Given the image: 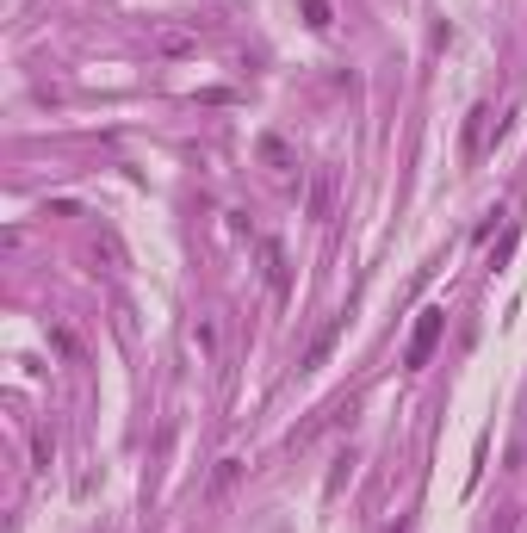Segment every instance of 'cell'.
Wrapping results in <instances>:
<instances>
[{"mask_svg":"<svg viewBox=\"0 0 527 533\" xmlns=\"http://www.w3.org/2000/svg\"><path fill=\"white\" fill-rule=\"evenodd\" d=\"M441 329H447V311H441V304H428V311L416 317V329H410V348H404V366H410V373H422V366L434 360Z\"/></svg>","mask_w":527,"mask_h":533,"instance_id":"obj_1","label":"cell"},{"mask_svg":"<svg viewBox=\"0 0 527 533\" xmlns=\"http://www.w3.org/2000/svg\"><path fill=\"white\" fill-rule=\"evenodd\" d=\"M341 329H348V317H329L323 329H316V341L304 348V373H316V366H323V360L335 354V341H341Z\"/></svg>","mask_w":527,"mask_h":533,"instance_id":"obj_2","label":"cell"},{"mask_svg":"<svg viewBox=\"0 0 527 533\" xmlns=\"http://www.w3.org/2000/svg\"><path fill=\"white\" fill-rule=\"evenodd\" d=\"M484 131H490V106H477L472 118H466V161L484 156Z\"/></svg>","mask_w":527,"mask_h":533,"instance_id":"obj_3","label":"cell"},{"mask_svg":"<svg viewBox=\"0 0 527 533\" xmlns=\"http://www.w3.org/2000/svg\"><path fill=\"white\" fill-rule=\"evenodd\" d=\"M255 156H261L273 174H286V167H292V149H286L279 137H261V143H255Z\"/></svg>","mask_w":527,"mask_h":533,"instance_id":"obj_4","label":"cell"},{"mask_svg":"<svg viewBox=\"0 0 527 533\" xmlns=\"http://www.w3.org/2000/svg\"><path fill=\"white\" fill-rule=\"evenodd\" d=\"M261 255H267V279H273V292H286V285H292V279H286V255H279L273 242H267Z\"/></svg>","mask_w":527,"mask_h":533,"instance_id":"obj_5","label":"cell"},{"mask_svg":"<svg viewBox=\"0 0 527 533\" xmlns=\"http://www.w3.org/2000/svg\"><path fill=\"white\" fill-rule=\"evenodd\" d=\"M304 25H311V32H329V0H304Z\"/></svg>","mask_w":527,"mask_h":533,"instance_id":"obj_6","label":"cell"},{"mask_svg":"<svg viewBox=\"0 0 527 533\" xmlns=\"http://www.w3.org/2000/svg\"><path fill=\"white\" fill-rule=\"evenodd\" d=\"M236 472H242V459H217V478H211V490H230V483H236Z\"/></svg>","mask_w":527,"mask_h":533,"instance_id":"obj_7","label":"cell"},{"mask_svg":"<svg viewBox=\"0 0 527 533\" xmlns=\"http://www.w3.org/2000/svg\"><path fill=\"white\" fill-rule=\"evenodd\" d=\"M496 533H522V528H515V515H509V521H503V528H496Z\"/></svg>","mask_w":527,"mask_h":533,"instance_id":"obj_8","label":"cell"}]
</instances>
